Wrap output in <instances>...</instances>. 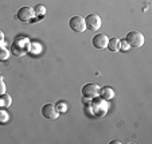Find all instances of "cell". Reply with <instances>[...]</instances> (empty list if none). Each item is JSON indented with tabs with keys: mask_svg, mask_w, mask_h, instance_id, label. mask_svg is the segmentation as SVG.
<instances>
[{
	"mask_svg": "<svg viewBox=\"0 0 152 144\" xmlns=\"http://www.w3.org/2000/svg\"><path fill=\"white\" fill-rule=\"evenodd\" d=\"M112 144H121V141H120V140H113Z\"/></svg>",
	"mask_w": 152,
	"mask_h": 144,
	"instance_id": "obj_19",
	"label": "cell"
},
{
	"mask_svg": "<svg viewBox=\"0 0 152 144\" xmlns=\"http://www.w3.org/2000/svg\"><path fill=\"white\" fill-rule=\"evenodd\" d=\"M100 89L97 84H86L82 88V94L86 98H96L100 96Z\"/></svg>",
	"mask_w": 152,
	"mask_h": 144,
	"instance_id": "obj_6",
	"label": "cell"
},
{
	"mask_svg": "<svg viewBox=\"0 0 152 144\" xmlns=\"http://www.w3.org/2000/svg\"><path fill=\"white\" fill-rule=\"evenodd\" d=\"M55 107H57L58 112H66L67 110V105L63 102V101H59V102H57L55 104Z\"/></svg>",
	"mask_w": 152,
	"mask_h": 144,
	"instance_id": "obj_15",
	"label": "cell"
},
{
	"mask_svg": "<svg viewBox=\"0 0 152 144\" xmlns=\"http://www.w3.org/2000/svg\"><path fill=\"white\" fill-rule=\"evenodd\" d=\"M6 89H7V88H6V84H4V81L0 78V96L6 93Z\"/></svg>",
	"mask_w": 152,
	"mask_h": 144,
	"instance_id": "obj_17",
	"label": "cell"
},
{
	"mask_svg": "<svg viewBox=\"0 0 152 144\" xmlns=\"http://www.w3.org/2000/svg\"><path fill=\"white\" fill-rule=\"evenodd\" d=\"M125 40L131 47H141L144 45V35L139 31H129L125 37Z\"/></svg>",
	"mask_w": 152,
	"mask_h": 144,
	"instance_id": "obj_2",
	"label": "cell"
},
{
	"mask_svg": "<svg viewBox=\"0 0 152 144\" xmlns=\"http://www.w3.org/2000/svg\"><path fill=\"white\" fill-rule=\"evenodd\" d=\"M100 96L104 100H112L115 97V90L109 86H104L102 89H100Z\"/></svg>",
	"mask_w": 152,
	"mask_h": 144,
	"instance_id": "obj_9",
	"label": "cell"
},
{
	"mask_svg": "<svg viewBox=\"0 0 152 144\" xmlns=\"http://www.w3.org/2000/svg\"><path fill=\"white\" fill-rule=\"evenodd\" d=\"M11 104H12V98H11V96L6 94V93L0 96V108L6 109V108H10V107H11Z\"/></svg>",
	"mask_w": 152,
	"mask_h": 144,
	"instance_id": "obj_10",
	"label": "cell"
},
{
	"mask_svg": "<svg viewBox=\"0 0 152 144\" xmlns=\"http://www.w3.org/2000/svg\"><path fill=\"white\" fill-rule=\"evenodd\" d=\"M10 57L8 49H6L4 46H0V61H7Z\"/></svg>",
	"mask_w": 152,
	"mask_h": 144,
	"instance_id": "obj_13",
	"label": "cell"
},
{
	"mask_svg": "<svg viewBox=\"0 0 152 144\" xmlns=\"http://www.w3.org/2000/svg\"><path fill=\"white\" fill-rule=\"evenodd\" d=\"M34 12H35V18H43L45 14H46V7L42 6V4H38V6L34 7Z\"/></svg>",
	"mask_w": 152,
	"mask_h": 144,
	"instance_id": "obj_12",
	"label": "cell"
},
{
	"mask_svg": "<svg viewBox=\"0 0 152 144\" xmlns=\"http://www.w3.org/2000/svg\"><path fill=\"white\" fill-rule=\"evenodd\" d=\"M4 43V32L0 30V46H3Z\"/></svg>",
	"mask_w": 152,
	"mask_h": 144,
	"instance_id": "obj_18",
	"label": "cell"
},
{
	"mask_svg": "<svg viewBox=\"0 0 152 144\" xmlns=\"http://www.w3.org/2000/svg\"><path fill=\"white\" fill-rule=\"evenodd\" d=\"M108 42H109V38L106 37L105 34H96L93 37L92 43L96 49H106L108 47Z\"/></svg>",
	"mask_w": 152,
	"mask_h": 144,
	"instance_id": "obj_8",
	"label": "cell"
},
{
	"mask_svg": "<svg viewBox=\"0 0 152 144\" xmlns=\"http://www.w3.org/2000/svg\"><path fill=\"white\" fill-rule=\"evenodd\" d=\"M16 18L23 22V23H31L32 20H35V12L32 7H22V8L18 11Z\"/></svg>",
	"mask_w": 152,
	"mask_h": 144,
	"instance_id": "obj_3",
	"label": "cell"
},
{
	"mask_svg": "<svg viewBox=\"0 0 152 144\" xmlns=\"http://www.w3.org/2000/svg\"><path fill=\"white\" fill-rule=\"evenodd\" d=\"M86 29L90 31H98L101 27V18L97 14H89L85 18Z\"/></svg>",
	"mask_w": 152,
	"mask_h": 144,
	"instance_id": "obj_5",
	"label": "cell"
},
{
	"mask_svg": "<svg viewBox=\"0 0 152 144\" xmlns=\"http://www.w3.org/2000/svg\"><path fill=\"white\" fill-rule=\"evenodd\" d=\"M108 47H109V50L113 53L120 51V39H117V38H110L109 42H108Z\"/></svg>",
	"mask_w": 152,
	"mask_h": 144,
	"instance_id": "obj_11",
	"label": "cell"
},
{
	"mask_svg": "<svg viewBox=\"0 0 152 144\" xmlns=\"http://www.w3.org/2000/svg\"><path fill=\"white\" fill-rule=\"evenodd\" d=\"M30 49V43L26 38H18L12 43V54L16 57H22Z\"/></svg>",
	"mask_w": 152,
	"mask_h": 144,
	"instance_id": "obj_1",
	"label": "cell"
},
{
	"mask_svg": "<svg viewBox=\"0 0 152 144\" xmlns=\"http://www.w3.org/2000/svg\"><path fill=\"white\" fill-rule=\"evenodd\" d=\"M129 47H131V46L128 45V42H126L125 39H124V40H120V50H121V51H126Z\"/></svg>",
	"mask_w": 152,
	"mask_h": 144,
	"instance_id": "obj_16",
	"label": "cell"
},
{
	"mask_svg": "<svg viewBox=\"0 0 152 144\" xmlns=\"http://www.w3.org/2000/svg\"><path fill=\"white\" fill-rule=\"evenodd\" d=\"M69 26L74 32H78V34L85 32V30H86L85 18L80 16V15H75V16H73L72 19L69 20Z\"/></svg>",
	"mask_w": 152,
	"mask_h": 144,
	"instance_id": "obj_4",
	"label": "cell"
},
{
	"mask_svg": "<svg viewBox=\"0 0 152 144\" xmlns=\"http://www.w3.org/2000/svg\"><path fill=\"white\" fill-rule=\"evenodd\" d=\"M7 121H8V113L4 109H0V124H6Z\"/></svg>",
	"mask_w": 152,
	"mask_h": 144,
	"instance_id": "obj_14",
	"label": "cell"
},
{
	"mask_svg": "<svg viewBox=\"0 0 152 144\" xmlns=\"http://www.w3.org/2000/svg\"><path fill=\"white\" fill-rule=\"evenodd\" d=\"M42 115L45 116V118L55 120V118H58L59 112H58L57 107H55L54 104H45L42 107Z\"/></svg>",
	"mask_w": 152,
	"mask_h": 144,
	"instance_id": "obj_7",
	"label": "cell"
}]
</instances>
